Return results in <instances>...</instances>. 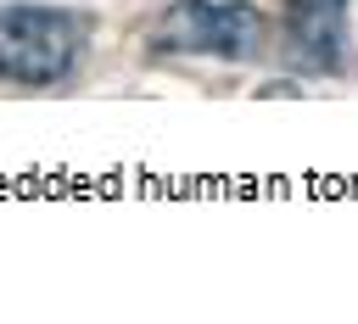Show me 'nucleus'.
I'll list each match as a JSON object with an SVG mask.
<instances>
[{"label":"nucleus","mask_w":358,"mask_h":324,"mask_svg":"<svg viewBox=\"0 0 358 324\" xmlns=\"http://www.w3.org/2000/svg\"><path fill=\"white\" fill-rule=\"evenodd\" d=\"M280 50L296 73H341L347 67V0H285Z\"/></svg>","instance_id":"3"},{"label":"nucleus","mask_w":358,"mask_h":324,"mask_svg":"<svg viewBox=\"0 0 358 324\" xmlns=\"http://www.w3.org/2000/svg\"><path fill=\"white\" fill-rule=\"evenodd\" d=\"M151 45L173 56L252 61L268 45V11L252 0H168V11L151 22Z\"/></svg>","instance_id":"2"},{"label":"nucleus","mask_w":358,"mask_h":324,"mask_svg":"<svg viewBox=\"0 0 358 324\" xmlns=\"http://www.w3.org/2000/svg\"><path fill=\"white\" fill-rule=\"evenodd\" d=\"M84 50V17L62 6H34V0H6L0 6V78L6 84H62L78 67Z\"/></svg>","instance_id":"1"}]
</instances>
